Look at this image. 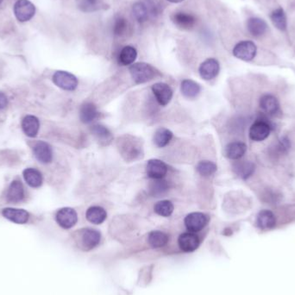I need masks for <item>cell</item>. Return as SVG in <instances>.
Segmentation results:
<instances>
[{"label":"cell","mask_w":295,"mask_h":295,"mask_svg":"<svg viewBox=\"0 0 295 295\" xmlns=\"http://www.w3.org/2000/svg\"><path fill=\"white\" fill-rule=\"evenodd\" d=\"M2 215L8 220L13 222L15 224H24L29 219V213L23 209L16 208H4L2 211Z\"/></svg>","instance_id":"16"},{"label":"cell","mask_w":295,"mask_h":295,"mask_svg":"<svg viewBox=\"0 0 295 295\" xmlns=\"http://www.w3.org/2000/svg\"><path fill=\"white\" fill-rule=\"evenodd\" d=\"M53 81L58 88L66 91H75L79 84L78 79L66 71L55 72L53 75Z\"/></svg>","instance_id":"6"},{"label":"cell","mask_w":295,"mask_h":295,"mask_svg":"<svg viewBox=\"0 0 295 295\" xmlns=\"http://www.w3.org/2000/svg\"><path fill=\"white\" fill-rule=\"evenodd\" d=\"M178 244L182 251L186 253H191L198 249L200 244V241L196 234L189 231L180 235Z\"/></svg>","instance_id":"11"},{"label":"cell","mask_w":295,"mask_h":295,"mask_svg":"<svg viewBox=\"0 0 295 295\" xmlns=\"http://www.w3.org/2000/svg\"><path fill=\"white\" fill-rule=\"evenodd\" d=\"M117 148L121 156L126 162H135L143 156V147L142 140L136 136L125 135L117 140Z\"/></svg>","instance_id":"1"},{"label":"cell","mask_w":295,"mask_h":295,"mask_svg":"<svg viewBox=\"0 0 295 295\" xmlns=\"http://www.w3.org/2000/svg\"><path fill=\"white\" fill-rule=\"evenodd\" d=\"M128 29V21L123 16L117 17L113 25V33L115 36H122L126 33Z\"/></svg>","instance_id":"38"},{"label":"cell","mask_w":295,"mask_h":295,"mask_svg":"<svg viewBox=\"0 0 295 295\" xmlns=\"http://www.w3.org/2000/svg\"><path fill=\"white\" fill-rule=\"evenodd\" d=\"M233 171L239 178L247 180L255 172V164L247 161H238L234 162Z\"/></svg>","instance_id":"24"},{"label":"cell","mask_w":295,"mask_h":295,"mask_svg":"<svg viewBox=\"0 0 295 295\" xmlns=\"http://www.w3.org/2000/svg\"><path fill=\"white\" fill-rule=\"evenodd\" d=\"M130 74L134 81L137 84H143L152 81L159 75L156 68L145 62L134 63L130 67Z\"/></svg>","instance_id":"3"},{"label":"cell","mask_w":295,"mask_h":295,"mask_svg":"<svg viewBox=\"0 0 295 295\" xmlns=\"http://www.w3.org/2000/svg\"><path fill=\"white\" fill-rule=\"evenodd\" d=\"M256 224L262 230L273 229L276 224V216L269 210H263L257 215Z\"/></svg>","instance_id":"23"},{"label":"cell","mask_w":295,"mask_h":295,"mask_svg":"<svg viewBox=\"0 0 295 295\" xmlns=\"http://www.w3.org/2000/svg\"><path fill=\"white\" fill-rule=\"evenodd\" d=\"M173 138V132L167 128H159L154 135V143L156 146L163 148L169 144Z\"/></svg>","instance_id":"31"},{"label":"cell","mask_w":295,"mask_h":295,"mask_svg":"<svg viewBox=\"0 0 295 295\" xmlns=\"http://www.w3.org/2000/svg\"><path fill=\"white\" fill-rule=\"evenodd\" d=\"M75 243L79 249L89 251L100 243L101 234L98 230L91 228H86L76 231L75 233Z\"/></svg>","instance_id":"2"},{"label":"cell","mask_w":295,"mask_h":295,"mask_svg":"<svg viewBox=\"0 0 295 295\" xmlns=\"http://www.w3.org/2000/svg\"><path fill=\"white\" fill-rule=\"evenodd\" d=\"M168 166L161 160H149L146 166L147 175L153 180H159L165 177L168 173Z\"/></svg>","instance_id":"12"},{"label":"cell","mask_w":295,"mask_h":295,"mask_svg":"<svg viewBox=\"0 0 295 295\" xmlns=\"http://www.w3.org/2000/svg\"><path fill=\"white\" fill-rule=\"evenodd\" d=\"M290 147H291L290 140L288 139L287 137H282L279 140L278 143L276 144V152H278L279 155L286 154L290 149Z\"/></svg>","instance_id":"39"},{"label":"cell","mask_w":295,"mask_h":295,"mask_svg":"<svg viewBox=\"0 0 295 295\" xmlns=\"http://www.w3.org/2000/svg\"><path fill=\"white\" fill-rule=\"evenodd\" d=\"M152 92L156 100L162 106H165L169 104L173 98L172 88L169 87V85L166 83H156L152 86Z\"/></svg>","instance_id":"13"},{"label":"cell","mask_w":295,"mask_h":295,"mask_svg":"<svg viewBox=\"0 0 295 295\" xmlns=\"http://www.w3.org/2000/svg\"><path fill=\"white\" fill-rule=\"evenodd\" d=\"M217 167L214 162L210 161H202L198 163L196 167L197 172L204 177H208L213 175L217 171Z\"/></svg>","instance_id":"37"},{"label":"cell","mask_w":295,"mask_h":295,"mask_svg":"<svg viewBox=\"0 0 295 295\" xmlns=\"http://www.w3.org/2000/svg\"><path fill=\"white\" fill-rule=\"evenodd\" d=\"M260 106L269 116H275L280 111L279 101L272 94L263 95L260 99Z\"/></svg>","instance_id":"17"},{"label":"cell","mask_w":295,"mask_h":295,"mask_svg":"<svg viewBox=\"0 0 295 295\" xmlns=\"http://www.w3.org/2000/svg\"><path fill=\"white\" fill-rule=\"evenodd\" d=\"M271 21L273 24L277 28V29L284 31L287 29L288 23H287V16L285 12L282 8H278L273 11L271 14Z\"/></svg>","instance_id":"34"},{"label":"cell","mask_w":295,"mask_h":295,"mask_svg":"<svg viewBox=\"0 0 295 295\" xmlns=\"http://www.w3.org/2000/svg\"><path fill=\"white\" fill-rule=\"evenodd\" d=\"M55 220L61 227L68 230L77 224L78 214L73 208L63 207L56 212Z\"/></svg>","instance_id":"8"},{"label":"cell","mask_w":295,"mask_h":295,"mask_svg":"<svg viewBox=\"0 0 295 295\" xmlns=\"http://www.w3.org/2000/svg\"><path fill=\"white\" fill-rule=\"evenodd\" d=\"M91 131L101 145H109L113 140V136L109 129L102 124H94L92 126Z\"/></svg>","instance_id":"20"},{"label":"cell","mask_w":295,"mask_h":295,"mask_svg":"<svg viewBox=\"0 0 295 295\" xmlns=\"http://www.w3.org/2000/svg\"><path fill=\"white\" fill-rule=\"evenodd\" d=\"M8 105V98L6 95L0 92V110L5 109Z\"/></svg>","instance_id":"40"},{"label":"cell","mask_w":295,"mask_h":295,"mask_svg":"<svg viewBox=\"0 0 295 295\" xmlns=\"http://www.w3.org/2000/svg\"><path fill=\"white\" fill-rule=\"evenodd\" d=\"M25 197V191L23 183L19 180H14L10 183L6 193L7 201L10 203H20L23 201Z\"/></svg>","instance_id":"15"},{"label":"cell","mask_w":295,"mask_h":295,"mask_svg":"<svg viewBox=\"0 0 295 295\" xmlns=\"http://www.w3.org/2000/svg\"><path fill=\"white\" fill-rule=\"evenodd\" d=\"M271 129L272 127L267 117H259L250 128L249 135L250 139L255 142L264 141L269 137Z\"/></svg>","instance_id":"4"},{"label":"cell","mask_w":295,"mask_h":295,"mask_svg":"<svg viewBox=\"0 0 295 295\" xmlns=\"http://www.w3.org/2000/svg\"><path fill=\"white\" fill-rule=\"evenodd\" d=\"M132 13L135 19L139 23H144L149 18V10L147 4L143 2H136L132 6Z\"/></svg>","instance_id":"33"},{"label":"cell","mask_w":295,"mask_h":295,"mask_svg":"<svg viewBox=\"0 0 295 295\" xmlns=\"http://www.w3.org/2000/svg\"><path fill=\"white\" fill-rule=\"evenodd\" d=\"M247 151V146L243 142H232L224 149V155L230 160H238L242 158Z\"/></svg>","instance_id":"21"},{"label":"cell","mask_w":295,"mask_h":295,"mask_svg":"<svg viewBox=\"0 0 295 295\" xmlns=\"http://www.w3.org/2000/svg\"><path fill=\"white\" fill-rule=\"evenodd\" d=\"M148 242L154 249H159L165 246L169 242V236L161 230H154L149 233Z\"/></svg>","instance_id":"30"},{"label":"cell","mask_w":295,"mask_h":295,"mask_svg":"<svg viewBox=\"0 0 295 295\" xmlns=\"http://www.w3.org/2000/svg\"><path fill=\"white\" fill-rule=\"evenodd\" d=\"M174 209H175L174 204L172 202L169 201V200H162V201L157 202L154 207L156 214L166 217L172 215Z\"/></svg>","instance_id":"36"},{"label":"cell","mask_w":295,"mask_h":295,"mask_svg":"<svg viewBox=\"0 0 295 295\" xmlns=\"http://www.w3.org/2000/svg\"><path fill=\"white\" fill-rule=\"evenodd\" d=\"M173 23L182 29H191L195 27L197 19L194 15L187 12H176L172 16Z\"/></svg>","instance_id":"18"},{"label":"cell","mask_w":295,"mask_h":295,"mask_svg":"<svg viewBox=\"0 0 295 295\" xmlns=\"http://www.w3.org/2000/svg\"><path fill=\"white\" fill-rule=\"evenodd\" d=\"M209 222L207 215L202 212H192L185 217V226L188 231L196 233L203 230Z\"/></svg>","instance_id":"9"},{"label":"cell","mask_w":295,"mask_h":295,"mask_svg":"<svg viewBox=\"0 0 295 295\" xmlns=\"http://www.w3.org/2000/svg\"><path fill=\"white\" fill-rule=\"evenodd\" d=\"M78 6L84 12H94L105 8L103 0H79Z\"/></svg>","instance_id":"32"},{"label":"cell","mask_w":295,"mask_h":295,"mask_svg":"<svg viewBox=\"0 0 295 295\" xmlns=\"http://www.w3.org/2000/svg\"><path fill=\"white\" fill-rule=\"evenodd\" d=\"M169 2H171V3H181L182 1H184V0H168Z\"/></svg>","instance_id":"41"},{"label":"cell","mask_w":295,"mask_h":295,"mask_svg":"<svg viewBox=\"0 0 295 295\" xmlns=\"http://www.w3.org/2000/svg\"><path fill=\"white\" fill-rule=\"evenodd\" d=\"M257 53L256 45L251 41H242L234 47L233 55L244 62H250L256 57Z\"/></svg>","instance_id":"5"},{"label":"cell","mask_w":295,"mask_h":295,"mask_svg":"<svg viewBox=\"0 0 295 295\" xmlns=\"http://www.w3.org/2000/svg\"><path fill=\"white\" fill-rule=\"evenodd\" d=\"M23 178L27 184L31 188H38L42 184V175L39 170L33 168L24 169L23 173Z\"/></svg>","instance_id":"27"},{"label":"cell","mask_w":295,"mask_h":295,"mask_svg":"<svg viewBox=\"0 0 295 295\" xmlns=\"http://www.w3.org/2000/svg\"><path fill=\"white\" fill-rule=\"evenodd\" d=\"M247 29L252 36L259 37L267 32L268 24L262 18L250 17V19L247 21Z\"/></svg>","instance_id":"22"},{"label":"cell","mask_w":295,"mask_h":295,"mask_svg":"<svg viewBox=\"0 0 295 295\" xmlns=\"http://www.w3.org/2000/svg\"><path fill=\"white\" fill-rule=\"evenodd\" d=\"M137 57V51L132 46H125L118 55V62L122 66L132 65Z\"/></svg>","instance_id":"29"},{"label":"cell","mask_w":295,"mask_h":295,"mask_svg":"<svg viewBox=\"0 0 295 295\" xmlns=\"http://www.w3.org/2000/svg\"><path fill=\"white\" fill-rule=\"evenodd\" d=\"M181 90L182 94L186 98H195L201 91V87L200 85L193 80H184L182 81Z\"/></svg>","instance_id":"28"},{"label":"cell","mask_w":295,"mask_h":295,"mask_svg":"<svg viewBox=\"0 0 295 295\" xmlns=\"http://www.w3.org/2000/svg\"><path fill=\"white\" fill-rule=\"evenodd\" d=\"M220 70L219 62L214 58H209L202 62L198 68V73L204 81H211L217 77Z\"/></svg>","instance_id":"10"},{"label":"cell","mask_w":295,"mask_h":295,"mask_svg":"<svg viewBox=\"0 0 295 295\" xmlns=\"http://www.w3.org/2000/svg\"><path fill=\"white\" fill-rule=\"evenodd\" d=\"M99 116L96 105L92 102H85L80 109V118L84 123H90L96 120Z\"/></svg>","instance_id":"19"},{"label":"cell","mask_w":295,"mask_h":295,"mask_svg":"<svg viewBox=\"0 0 295 295\" xmlns=\"http://www.w3.org/2000/svg\"><path fill=\"white\" fill-rule=\"evenodd\" d=\"M33 152L36 156V159L38 160L41 163L48 164L52 162L53 150L51 146L49 143L39 141L35 143L33 147Z\"/></svg>","instance_id":"14"},{"label":"cell","mask_w":295,"mask_h":295,"mask_svg":"<svg viewBox=\"0 0 295 295\" xmlns=\"http://www.w3.org/2000/svg\"><path fill=\"white\" fill-rule=\"evenodd\" d=\"M86 217L90 223L94 224H100L104 223L107 217V212L101 206H92L88 208L86 212Z\"/></svg>","instance_id":"26"},{"label":"cell","mask_w":295,"mask_h":295,"mask_svg":"<svg viewBox=\"0 0 295 295\" xmlns=\"http://www.w3.org/2000/svg\"><path fill=\"white\" fill-rule=\"evenodd\" d=\"M169 190V184L168 182L159 179V180H155L154 182L149 185V193L150 195L156 197H160L164 195L166 192Z\"/></svg>","instance_id":"35"},{"label":"cell","mask_w":295,"mask_h":295,"mask_svg":"<svg viewBox=\"0 0 295 295\" xmlns=\"http://www.w3.org/2000/svg\"><path fill=\"white\" fill-rule=\"evenodd\" d=\"M2 1H3V0H0V3H2Z\"/></svg>","instance_id":"42"},{"label":"cell","mask_w":295,"mask_h":295,"mask_svg":"<svg viewBox=\"0 0 295 295\" xmlns=\"http://www.w3.org/2000/svg\"><path fill=\"white\" fill-rule=\"evenodd\" d=\"M22 129L27 136L35 137L39 131V119L33 115H28L22 121Z\"/></svg>","instance_id":"25"},{"label":"cell","mask_w":295,"mask_h":295,"mask_svg":"<svg viewBox=\"0 0 295 295\" xmlns=\"http://www.w3.org/2000/svg\"><path fill=\"white\" fill-rule=\"evenodd\" d=\"M14 13L19 22H28L35 16L36 7L29 0H17L14 5Z\"/></svg>","instance_id":"7"}]
</instances>
